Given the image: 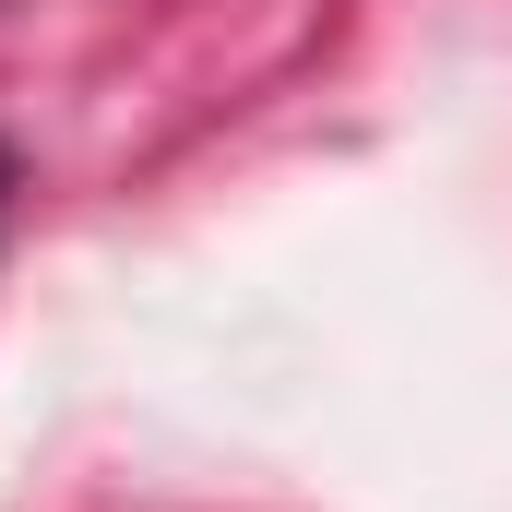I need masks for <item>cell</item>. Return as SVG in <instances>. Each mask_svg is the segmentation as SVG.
<instances>
[{
  "label": "cell",
  "mask_w": 512,
  "mask_h": 512,
  "mask_svg": "<svg viewBox=\"0 0 512 512\" xmlns=\"http://www.w3.org/2000/svg\"><path fill=\"white\" fill-rule=\"evenodd\" d=\"M0 167H12V155H0Z\"/></svg>",
  "instance_id": "cell-1"
}]
</instances>
